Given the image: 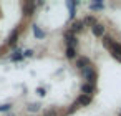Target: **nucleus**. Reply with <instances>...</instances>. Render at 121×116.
Listing matches in <instances>:
<instances>
[{
    "label": "nucleus",
    "mask_w": 121,
    "mask_h": 116,
    "mask_svg": "<svg viewBox=\"0 0 121 116\" xmlns=\"http://www.w3.org/2000/svg\"><path fill=\"white\" fill-rule=\"evenodd\" d=\"M81 71H83V78L86 80V83L88 85H95V81H96V71L93 70V66H86Z\"/></svg>",
    "instance_id": "obj_1"
},
{
    "label": "nucleus",
    "mask_w": 121,
    "mask_h": 116,
    "mask_svg": "<svg viewBox=\"0 0 121 116\" xmlns=\"http://www.w3.org/2000/svg\"><path fill=\"white\" fill-rule=\"evenodd\" d=\"M63 38H65V42H66V45L68 47H71V48H75L76 47V37L71 33V32H65V35H63Z\"/></svg>",
    "instance_id": "obj_2"
},
{
    "label": "nucleus",
    "mask_w": 121,
    "mask_h": 116,
    "mask_svg": "<svg viewBox=\"0 0 121 116\" xmlns=\"http://www.w3.org/2000/svg\"><path fill=\"white\" fill-rule=\"evenodd\" d=\"M91 32H93L95 37H104V27H103L101 23L93 25V27H91Z\"/></svg>",
    "instance_id": "obj_3"
},
{
    "label": "nucleus",
    "mask_w": 121,
    "mask_h": 116,
    "mask_svg": "<svg viewBox=\"0 0 121 116\" xmlns=\"http://www.w3.org/2000/svg\"><path fill=\"white\" fill-rule=\"evenodd\" d=\"M93 93H95V85H88V83H83L81 85V95L91 96Z\"/></svg>",
    "instance_id": "obj_4"
},
{
    "label": "nucleus",
    "mask_w": 121,
    "mask_h": 116,
    "mask_svg": "<svg viewBox=\"0 0 121 116\" xmlns=\"http://www.w3.org/2000/svg\"><path fill=\"white\" fill-rule=\"evenodd\" d=\"M103 45H104V48H106V50H111V47L114 45V40H113V37H109V35H104V37H103Z\"/></svg>",
    "instance_id": "obj_5"
},
{
    "label": "nucleus",
    "mask_w": 121,
    "mask_h": 116,
    "mask_svg": "<svg viewBox=\"0 0 121 116\" xmlns=\"http://www.w3.org/2000/svg\"><path fill=\"white\" fill-rule=\"evenodd\" d=\"M76 66H78L80 70H85L86 66H91V63H90V60H88L86 56H83V58H80V60L76 61Z\"/></svg>",
    "instance_id": "obj_6"
},
{
    "label": "nucleus",
    "mask_w": 121,
    "mask_h": 116,
    "mask_svg": "<svg viewBox=\"0 0 121 116\" xmlns=\"http://www.w3.org/2000/svg\"><path fill=\"white\" fill-rule=\"evenodd\" d=\"M83 28H85V25H83V20H81V22L78 20V22H75V23L71 25V33L75 35V33H78V32H81Z\"/></svg>",
    "instance_id": "obj_7"
},
{
    "label": "nucleus",
    "mask_w": 121,
    "mask_h": 116,
    "mask_svg": "<svg viewBox=\"0 0 121 116\" xmlns=\"http://www.w3.org/2000/svg\"><path fill=\"white\" fill-rule=\"evenodd\" d=\"M78 104H81V106H88L90 103H91V96H86V95H80V98H78V101H76Z\"/></svg>",
    "instance_id": "obj_8"
},
{
    "label": "nucleus",
    "mask_w": 121,
    "mask_h": 116,
    "mask_svg": "<svg viewBox=\"0 0 121 116\" xmlns=\"http://www.w3.org/2000/svg\"><path fill=\"white\" fill-rule=\"evenodd\" d=\"M32 12H33V4H32V2H27V4L23 5V15L28 17V15H32Z\"/></svg>",
    "instance_id": "obj_9"
},
{
    "label": "nucleus",
    "mask_w": 121,
    "mask_h": 116,
    "mask_svg": "<svg viewBox=\"0 0 121 116\" xmlns=\"http://www.w3.org/2000/svg\"><path fill=\"white\" fill-rule=\"evenodd\" d=\"M32 28H33V35H35L37 38H45V32H43L38 25H33Z\"/></svg>",
    "instance_id": "obj_10"
},
{
    "label": "nucleus",
    "mask_w": 121,
    "mask_h": 116,
    "mask_svg": "<svg viewBox=\"0 0 121 116\" xmlns=\"http://www.w3.org/2000/svg\"><path fill=\"white\" fill-rule=\"evenodd\" d=\"M65 56L70 58V60H73V58L76 56V50L71 48V47H66V50H65Z\"/></svg>",
    "instance_id": "obj_11"
},
{
    "label": "nucleus",
    "mask_w": 121,
    "mask_h": 116,
    "mask_svg": "<svg viewBox=\"0 0 121 116\" xmlns=\"http://www.w3.org/2000/svg\"><path fill=\"white\" fill-rule=\"evenodd\" d=\"M17 38H18V30H13V32H12V35L9 37V45H15Z\"/></svg>",
    "instance_id": "obj_12"
},
{
    "label": "nucleus",
    "mask_w": 121,
    "mask_h": 116,
    "mask_svg": "<svg viewBox=\"0 0 121 116\" xmlns=\"http://www.w3.org/2000/svg\"><path fill=\"white\" fill-rule=\"evenodd\" d=\"M83 25H91V27H93V25H96L95 17H91V15H90V17H86V18L83 20Z\"/></svg>",
    "instance_id": "obj_13"
},
{
    "label": "nucleus",
    "mask_w": 121,
    "mask_h": 116,
    "mask_svg": "<svg viewBox=\"0 0 121 116\" xmlns=\"http://www.w3.org/2000/svg\"><path fill=\"white\" fill-rule=\"evenodd\" d=\"M27 109L32 111V113H37V111H40V104H38V103H32V104L27 106Z\"/></svg>",
    "instance_id": "obj_14"
},
{
    "label": "nucleus",
    "mask_w": 121,
    "mask_h": 116,
    "mask_svg": "<svg viewBox=\"0 0 121 116\" xmlns=\"http://www.w3.org/2000/svg\"><path fill=\"white\" fill-rule=\"evenodd\" d=\"M90 9H91L93 12H95V10H101V9H103V4H101V2H93V4L90 5Z\"/></svg>",
    "instance_id": "obj_15"
},
{
    "label": "nucleus",
    "mask_w": 121,
    "mask_h": 116,
    "mask_svg": "<svg viewBox=\"0 0 121 116\" xmlns=\"http://www.w3.org/2000/svg\"><path fill=\"white\" fill-rule=\"evenodd\" d=\"M75 5H76V2H68V9H70V18H73V17H75Z\"/></svg>",
    "instance_id": "obj_16"
},
{
    "label": "nucleus",
    "mask_w": 121,
    "mask_h": 116,
    "mask_svg": "<svg viewBox=\"0 0 121 116\" xmlns=\"http://www.w3.org/2000/svg\"><path fill=\"white\" fill-rule=\"evenodd\" d=\"M22 58H23V55H22V52H20V50H17V52H15V55L12 56V60H13V61H20Z\"/></svg>",
    "instance_id": "obj_17"
},
{
    "label": "nucleus",
    "mask_w": 121,
    "mask_h": 116,
    "mask_svg": "<svg viewBox=\"0 0 121 116\" xmlns=\"http://www.w3.org/2000/svg\"><path fill=\"white\" fill-rule=\"evenodd\" d=\"M37 95H38V96H45V95H47L45 88H38V90H37Z\"/></svg>",
    "instance_id": "obj_18"
},
{
    "label": "nucleus",
    "mask_w": 121,
    "mask_h": 116,
    "mask_svg": "<svg viewBox=\"0 0 121 116\" xmlns=\"http://www.w3.org/2000/svg\"><path fill=\"white\" fill-rule=\"evenodd\" d=\"M32 55H33V50H25V52H23V56H27V58L32 56Z\"/></svg>",
    "instance_id": "obj_19"
},
{
    "label": "nucleus",
    "mask_w": 121,
    "mask_h": 116,
    "mask_svg": "<svg viewBox=\"0 0 121 116\" xmlns=\"http://www.w3.org/2000/svg\"><path fill=\"white\" fill-rule=\"evenodd\" d=\"M10 109V104H4V106H0V111H9Z\"/></svg>",
    "instance_id": "obj_20"
},
{
    "label": "nucleus",
    "mask_w": 121,
    "mask_h": 116,
    "mask_svg": "<svg viewBox=\"0 0 121 116\" xmlns=\"http://www.w3.org/2000/svg\"><path fill=\"white\" fill-rule=\"evenodd\" d=\"M0 52H2V48H0Z\"/></svg>",
    "instance_id": "obj_21"
},
{
    "label": "nucleus",
    "mask_w": 121,
    "mask_h": 116,
    "mask_svg": "<svg viewBox=\"0 0 121 116\" xmlns=\"http://www.w3.org/2000/svg\"><path fill=\"white\" fill-rule=\"evenodd\" d=\"M119 116H121V113H119Z\"/></svg>",
    "instance_id": "obj_22"
}]
</instances>
